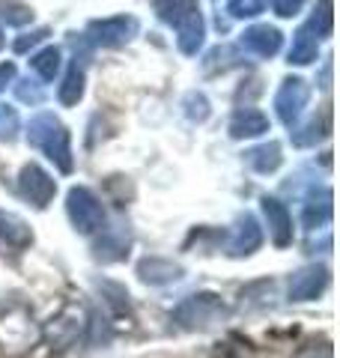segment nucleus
I'll return each instance as SVG.
<instances>
[{"label": "nucleus", "instance_id": "f257e3e1", "mask_svg": "<svg viewBox=\"0 0 340 358\" xmlns=\"http://www.w3.org/2000/svg\"><path fill=\"white\" fill-rule=\"evenodd\" d=\"M155 13L162 21L176 27V42L183 54H197L206 39V24H203V13L197 0H155Z\"/></svg>", "mask_w": 340, "mask_h": 358}, {"label": "nucleus", "instance_id": "f03ea898", "mask_svg": "<svg viewBox=\"0 0 340 358\" xmlns=\"http://www.w3.org/2000/svg\"><path fill=\"white\" fill-rule=\"evenodd\" d=\"M27 141H30V147H36L39 152L48 155L60 173H72L75 171L69 131H66V126L54 114H36L33 117L30 126H27Z\"/></svg>", "mask_w": 340, "mask_h": 358}, {"label": "nucleus", "instance_id": "7ed1b4c3", "mask_svg": "<svg viewBox=\"0 0 340 358\" xmlns=\"http://www.w3.org/2000/svg\"><path fill=\"white\" fill-rule=\"evenodd\" d=\"M227 317V308L218 296L212 293H197V296H188L183 305H179L173 313H170V322H176L179 329H209L215 322H221Z\"/></svg>", "mask_w": 340, "mask_h": 358}, {"label": "nucleus", "instance_id": "20e7f679", "mask_svg": "<svg viewBox=\"0 0 340 358\" xmlns=\"http://www.w3.org/2000/svg\"><path fill=\"white\" fill-rule=\"evenodd\" d=\"M66 212H69L75 230L84 233V236L105 230V206H101V200L84 185L69 188V194H66Z\"/></svg>", "mask_w": 340, "mask_h": 358}, {"label": "nucleus", "instance_id": "39448f33", "mask_svg": "<svg viewBox=\"0 0 340 358\" xmlns=\"http://www.w3.org/2000/svg\"><path fill=\"white\" fill-rule=\"evenodd\" d=\"M138 30L141 24L134 15H113V18L93 21L87 27V36L93 45H101V48H122V45H129L138 36Z\"/></svg>", "mask_w": 340, "mask_h": 358}, {"label": "nucleus", "instance_id": "423d86ee", "mask_svg": "<svg viewBox=\"0 0 340 358\" xmlns=\"http://www.w3.org/2000/svg\"><path fill=\"white\" fill-rule=\"evenodd\" d=\"M18 192L36 209H45L57 194V182H54V176L45 173L39 164H24L21 173H18Z\"/></svg>", "mask_w": 340, "mask_h": 358}, {"label": "nucleus", "instance_id": "0eeeda50", "mask_svg": "<svg viewBox=\"0 0 340 358\" xmlns=\"http://www.w3.org/2000/svg\"><path fill=\"white\" fill-rule=\"evenodd\" d=\"M308 99H311V87L308 81H302V78H287V81L281 84L278 96H275V110H278V120L292 126L302 110L308 108Z\"/></svg>", "mask_w": 340, "mask_h": 358}, {"label": "nucleus", "instance_id": "6e6552de", "mask_svg": "<svg viewBox=\"0 0 340 358\" xmlns=\"http://www.w3.org/2000/svg\"><path fill=\"white\" fill-rule=\"evenodd\" d=\"M328 287V268L325 266H304L290 278V299L292 301H311Z\"/></svg>", "mask_w": 340, "mask_h": 358}, {"label": "nucleus", "instance_id": "1a4fd4ad", "mask_svg": "<svg viewBox=\"0 0 340 358\" xmlns=\"http://www.w3.org/2000/svg\"><path fill=\"white\" fill-rule=\"evenodd\" d=\"M263 215H266V224H269V236L278 248H287L292 242V215L290 209L281 203L275 197H263Z\"/></svg>", "mask_w": 340, "mask_h": 358}, {"label": "nucleus", "instance_id": "9d476101", "mask_svg": "<svg viewBox=\"0 0 340 358\" xmlns=\"http://www.w3.org/2000/svg\"><path fill=\"white\" fill-rule=\"evenodd\" d=\"M283 45V36L278 27H269V24H257V27H248L242 33V48L257 54V57H275Z\"/></svg>", "mask_w": 340, "mask_h": 358}, {"label": "nucleus", "instance_id": "9b49d317", "mask_svg": "<svg viewBox=\"0 0 340 358\" xmlns=\"http://www.w3.org/2000/svg\"><path fill=\"white\" fill-rule=\"evenodd\" d=\"M260 245H263V230H260L257 218L242 215L236 221V230H233V239L227 245V251H230V257H248V254H254Z\"/></svg>", "mask_w": 340, "mask_h": 358}, {"label": "nucleus", "instance_id": "f8f14e48", "mask_svg": "<svg viewBox=\"0 0 340 358\" xmlns=\"http://www.w3.org/2000/svg\"><path fill=\"white\" fill-rule=\"evenodd\" d=\"M138 278L143 284H173L183 278V266L173 260H164V257H146V260L138 263Z\"/></svg>", "mask_w": 340, "mask_h": 358}, {"label": "nucleus", "instance_id": "ddd939ff", "mask_svg": "<svg viewBox=\"0 0 340 358\" xmlns=\"http://www.w3.org/2000/svg\"><path fill=\"white\" fill-rule=\"evenodd\" d=\"M332 209H334V194L332 188H316V192L308 194V200H304V212H302V221L304 227H323V224H328V218H332Z\"/></svg>", "mask_w": 340, "mask_h": 358}, {"label": "nucleus", "instance_id": "4468645a", "mask_svg": "<svg viewBox=\"0 0 340 358\" xmlns=\"http://www.w3.org/2000/svg\"><path fill=\"white\" fill-rule=\"evenodd\" d=\"M316 54H320V36L304 24L296 30V36H292V48H290V63L296 66H311L316 60Z\"/></svg>", "mask_w": 340, "mask_h": 358}, {"label": "nucleus", "instance_id": "2eb2a0df", "mask_svg": "<svg viewBox=\"0 0 340 358\" xmlns=\"http://www.w3.org/2000/svg\"><path fill=\"white\" fill-rule=\"evenodd\" d=\"M269 131V117L260 114V110H239L230 122V134L236 141L242 138H260V134Z\"/></svg>", "mask_w": 340, "mask_h": 358}, {"label": "nucleus", "instance_id": "dca6fc26", "mask_svg": "<svg viewBox=\"0 0 340 358\" xmlns=\"http://www.w3.org/2000/svg\"><path fill=\"white\" fill-rule=\"evenodd\" d=\"M126 257H129V236L126 233H111V230L101 233V239L96 242V260L117 263V260H126Z\"/></svg>", "mask_w": 340, "mask_h": 358}, {"label": "nucleus", "instance_id": "f3484780", "mask_svg": "<svg viewBox=\"0 0 340 358\" xmlns=\"http://www.w3.org/2000/svg\"><path fill=\"white\" fill-rule=\"evenodd\" d=\"M57 96H60V105H66V108L81 102V96H84V69L78 66V60L69 66V72H66L63 84H60V93Z\"/></svg>", "mask_w": 340, "mask_h": 358}, {"label": "nucleus", "instance_id": "a211bd4d", "mask_svg": "<svg viewBox=\"0 0 340 358\" xmlns=\"http://www.w3.org/2000/svg\"><path fill=\"white\" fill-rule=\"evenodd\" d=\"M281 162H283V155H281L278 143H263V147L248 152V164H251L257 173H275L281 167Z\"/></svg>", "mask_w": 340, "mask_h": 358}, {"label": "nucleus", "instance_id": "6ab92c4d", "mask_svg": "<svg viewBox=\"0 0 340 358\" xmlns=\"http://www.w3.org/2000/svg\"><path fill=\"white\" fill-rule=\"evenodd\" d=\"M0 236L13 245V248H24V245L33 239L27 224L15 215H6V212H0Z\"/></svg>", "mask_w": 340, "mask_h": 358}, {"label": "nucleus", "instance_id": "aec40b11", "mask_svg": "<svg viewBox=\"0 0 340 358\" xmlns=\"http://www.w3.org/2000/svg\"><path fill=\"white\" fill-rule=\"evenodd\" d=\"M33 69H36V75L42 78V81H54L57 72H60V48H42L39 54H33Z\"/></svg>", "mask_w": 340, "mask_h": 358}, {"label": "nucleus", "instance_id": "412c9836", "mask_svg": "<svg viewBox=\"0 0 340 358\" xmlns=\"http://www.w3.org/2000/svg\"><path fill=\"white\" fill-rule=\"evenodd\" d=\"M0 21H6L9 27H24L33 21V9L21 0H0Z\"/></svg>", "mask_w": 340, "mask_h": 358}, {"label": "nucleus", "instance_id": "4be33fe9", "mask_svg": "<svg viewBox=\"0 0 340 358\" xmlns=\"http://www.w3.org/2000/svg\"><path fill=\"white\" fill-rule=\"evenodd\" d=\"M316 36H332V27H334V3L332 0H320L313 9V15H311V24H308Z\"/></svg>", "mask_w": 340, "mask_h": 358}, {"label": "nucleus", "instance_id": "5701e85b", "mask_svg": "<svg viewBox=\"0 0 340 358\" xmlns=\"http://www.w3.org/2000/svg\"><path fill=\"white\" fill-rule=\"evenodd\" d=\"M325 134H328V120H325V117H323V120H311L304 129L292 131V143H296V147H311V143L323 141Z\"/></svg>", "mask_w": 340, "mask_h": 358}, {"label": "nucleus", "instance_id": "b1692460", "mask_svg": "<svg viewBox=\"0 0 340 358\" xmlns=\"http://www.w3.org/2000/svg\"><path fill=\"white\" fill-rule=\"evenodd\" d=\"M266 3L269 0H230L227 13H230L233 18H257L266 9Z\"/></svg>", "mask_w": 340, "mask_h": 358}, {"label": "nucleus", "instance_id": "393cba45", "mask_svg": "<svg viewBox=\"0 0 340 358\" xmlns=\"http://www.w3.org/2000/svg\"><path fill=\"white\" fill-rule=\"evenodd\" d=\"M21 129V120H18V110L9 108V105H0V141H13Z\"/></svg>", "mask_w": 340, "mask_h": 358}, {"label": "nucleus", "instance_id": "a878e982", "mask_svg": "<svg viewBox=\"0 0 340 358\" xmlns=\"http://www.w3.org/2000/svg\"><path fill=\"white\" fill-rule=\"evenodd\" d=\"M185 117L191 122H203L209 117V102H206V96L203 93H188L185 96Z\"/></svg>", "mask_w": 340, "mask_h": 358}, {"label": "nucleus", "instance_id": "bb28decb", "mask_svg": "<svg viewBox=\"0 0 340 358\" xmlns=\"http://www.w3.org/2000/svg\"><path fill=\"white\" fill-rule=\"evenodd\" d=\"M18 99L21 102H30V105H39L42 99H45V90H42V84H36V81H30V78H24V81H18Z\"/></svg>", "mask_w": 340, "mask_h": 358}, {"label": "nucleus", "instance_id": "cd10ccee", "mask_svg": "<svg viewBox=\"0 0 340 358\" xmlns=\"http://www.w3.org/2000/svg\"><path fill=\"white\" fill-rule=\"evenodd\" d=\"M51 36V30L48 27H39V30H33V33H24V36H21L18 42H15V51L18 54H24V51H30L33 45H39V42H45Z\"/></svg>", "mask_w": 340, "mask_h": 358}, {"label": "nucleus", "instance_id": "c85d7f7f", "mask_svg": "<svg viewBox=\"0 0 340 358\" xmlns=\"http://www.w3.org/2000/svg\"><path fill=\"white\" fill-rule=\"evenodd\" d=\"M302 6H304V0H271V9H275V15H281V18L299 15Z\"/></svg>", "mask_w": 340, "mask_h": 358}, {"label": "nucleus", "instance_id": "c756f323", "mask_svg": "<svg viewBox=\"0 0 340 358\" xmlns=\"http://www.w3.org/2000/svg\"><path fill=\"white\" fill-rule=\"evenodd\" d=\"M292 358H332V346L328 343H304Z\"/></svg>", "mask_w": 340, "mask_h": 358}, {"label": "nucleus", "instance_id": "7c9ffc66", "mask_svg": "<svg viewBox=\"0 0 340 358\" xmlns=\"http://www.w3.org/2000/svg\"><path fill=\"white\" fill-rule=\"evenodd\" d=\"M15 81V63H0V90H6V84Z\"/></svg>", "mask_w": 340, "mask_h": 358}, {"label": "nucleus", "instance_id": "2f4dec72", "mask_svg": "<svg viewBox=\"0 0 340 358\" xmlns=\"http://www.w3.org/2000/svg\"><path fill=\"white\" fill-rule=\"evenodd\" d=\"M3 42H6V39H3V30H0V48H3Z\"/></svg>", "mask_w": 340, "mask_h": 358}]
</instances>
